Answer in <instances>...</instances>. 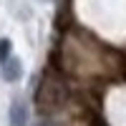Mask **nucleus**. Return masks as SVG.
Instances as JSON below:
<instances>
[{"instance_id":"f03ea898","label":"nucleus","mask_w":126,"mask_h":126,"mask_svg":"<svg viewBox=\"0 0 126 126\" xmlns=\"http://www.w3.org/2000/svg\"><path fill=\"white\" fill-rule=\"evenodd\" d=\"M28 124V106L23 101H13L10 106V126H25Z\"/></svg>"},{"instance_id":"7ed1b4c3","label":"nucleus","mask_w":126,"mask_h":126,"mask_svg":"<svg viewBox=\"0 0 126 126\" xmlns=\"http://www.w3.org/2000/svg\"><path fill=\"white\" fill-rule=\"evenodd\" d=\"M8 58H10V40L3 38V40H0V63H5Z\"/></svg>"},{"instance_id":"f257e3e1","label":"nucleus","mask_w":126,"mask_h":126,"mask_svg":"<svg viewBox=\"0 0 126 126\" xmlns=\"http://www.w3.org/2000/svg\"><path fill=\"white\" fill-rule=\"evenodd\" d=\"M0 66H3V78L8 83H15L20 76H23V63H20L18 58H13V56H10L5 63H0Z\"/></svg>"}]
</instances>
